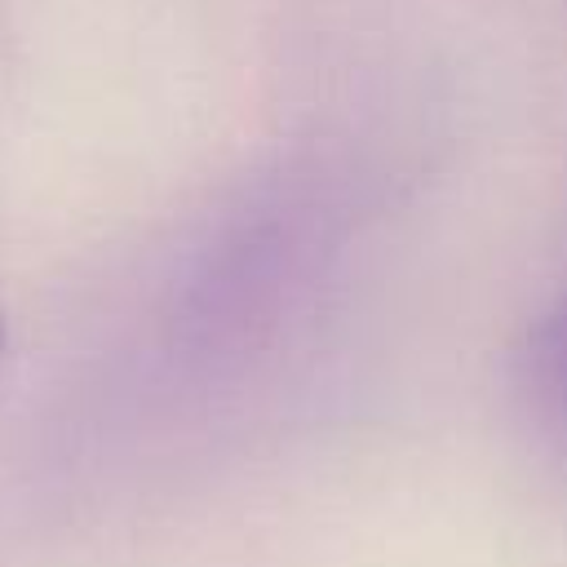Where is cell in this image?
Here are the masks:
<instances>
[{
  "label": "cell",
  "mask_w": 567,
  "mask_h": 567,
  "mask_svg": "<svg viewBox=\"0 0 567 567\" xmlns=\"http://www.w3.org/2000/svg\"><path fill=\"white\" fill-rule=\"evenodd\" d=\"M509 377L532 430L567 456V297L527 323Z\"/></svg>",
  "instance_id": "1"
},
{
  "label": "cell",
  "mask_w": 567,
  "mask_h": 567,
  "mask_svg": "<svg viewBox=\"0 0 567 567\" xmlns=\"http://www.w3.org/2000/svg\"><path fill=\"white\" fill-rule=\"evenodd\" d=\"M0 354H4V315H0Z\"/></svg>",
  "instance_id": "2"
}]
</instances>
